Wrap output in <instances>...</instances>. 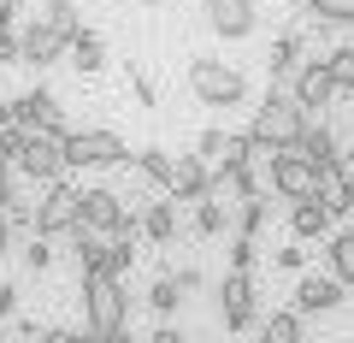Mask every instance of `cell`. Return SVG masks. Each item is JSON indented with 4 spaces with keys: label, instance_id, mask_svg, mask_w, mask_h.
Returning a JSON list of instances; mask_svg holds the SVG:
<instances>
[{
    "label": "cell",
    "instance_id": "obj_31",
    "mask_svg": "<svg viewBox=\"0 0 354 343\" xmlns=\"http://www.w3.org/2000/svg\"><path fill=\"white\" fill-rule=\"evenodd\" d=\"M24 184H30V178H18V166H0V213H6V207H12L18 195H30Z\"/></svg>",
    "mask_w": 354,
    "mask_h": 343
},
{
    "label": "cell",
    "instance_id": "obj_12",
    "mask_svg": "<svg viewBox=\"0 0 354 343\" xmlns=\"http://www.w3.org/2000/svg\"><path fill=\"white\" fill-rule=\"evenodd\" d=\"M12 125H18V130H59V137L71 130V125H65V113H59V95H53L48 83L12 95Z\"/></svg>",
    "mask_w": 354,
    "mask_h": 343
},
{
    "label": "cell",
    "instance_id": "obj_33",
    "mask_svg": "<svg viewBox=\"0 0 354 343\" xmlns=\"http://www.w3.org/2000/svg\"><path fill=\"white\" fill-rule=\"evenodd\" d=\"M24 137H30V130H6V137H0V166H18V154H24Z\"/></svg>",
    "mask_w": 354,
    "mask_h": 343
},
{
    "label": "cell",
    "instance_id": "obj_29",
    "mask_svg": "<svg viewBox=\"0 0 354 343\" xmlns=\"http://www.w3.org/2000/svg\"><path fill=\"white\" fill-rule=\"evenodd\" d=\"M319 24H354V0H301Z\"/></svg>",
    "mask_w": 354,
    "mask_h": 343
},
{
    "label": "cell",
    "instance_id": "obj_44",
    "mask_svg": "<svg viewBox=\"0 0 354 343\" xmlns=\"http://www.w3.org/2000/svg\"><path fill=\"white\" fill-rule=\"evenodd\" d=\"M342 166H348V172H354V148H342Z\"/></svg>",
    "mask_w": 354,
    "mask_h": 343
},
{
    "label": "cell",
    "instance_id": "obj_8",
    "mask_svg": "<svg viewBox=\"0 0 354 343\" xmlns=\"http://www.w3.org/2000/svg\"><path fill=\"white\" fill-rule=\"evenodd\" d=\"M71 137V130H65ZM65 137L59 130H30L24 137V154H18V178L30 184H59L65 172H71V160H65Z\"/></svg>",
    "mask_w": 354,
    "mask_h": 343
},
{
    "label": "cell",
    "instance_id": "obj_5",
    "mask_svg": "<svg viewBox=\"0 0 354 343\" xmlns=\"http://www.w3.org/2000/svg\"><path fill=\"white\" fill-rule=\"evenodd\" d=\"M77 225L95 231V237H142L136 213L124 207V195L106 190V184H83V202H77Z\"/></svg>",
    "mask_w": 354,
    "mask_h": 343
},
{
    "label": "cell",
    "instance_id": "obj_42",
    "mask_svg": "<svg viewBox=\"0 0 354 343\" xmlns=\"http://www.w3.org/2000/svg\"><path fill=\"white\" fill-rule=\"evenodd\" d=\"M12 130V101H0V137Z\"/></svg>",
    "mask_w": 354,
    "mask_h": 343
},
{
    "label": "cell",
    "instance_id": "obj_15",
    "mask_svg": "<svg viewBox=\"0 0 354 343\" xmlns=\"http://www.w3.org/2000/svg\"><path fill=\"white\" fill-rule=\"evenodd\" d=\"M207 24L218 42H248L260 12H254V0H207Z\"/></svg>",
    "mask_w": 354,
    "mask_h": 343
},
{
    "label": "cell",
    "instance_id": "obj_10",
    "mask_svg": "<svg viewBox=\"0 0 354 343\" xmlns=\"http://www.w3.org/2000/svg\"><path fill=\"white\" fill-rule=\"evenodd\" d=\"M65 160L71 166H130V142L106 125H83L65 137Z\"/></svg>",
    "mask_w": 354,
    "mask_h": 343
},
{
    "label": "cell",
    "instance_id": "obj_43",
    "mask_svg": "<svg viewBox=\"0 0 354 343\" xmlns=\"http://www.w3.org/2000/svg\"><path fill=\"white\" fill-rule=\"evenodd\" d=\"M106 343H136V337H130V326H124V331H113V337H106Z\"/></svg>",
    "mask_w": 354,
    "mask_h": 343
},
{
    "label": "cell",
    "instance_id": "obj_6",
    "mask_svg": "<svg viewBox=\"0 0 354 343\" xmlns=\"http://www.w3.org/2000/svg\"><path fill=\"white\" fill-rule=\"evenodd\" d=\"M266 195H278V202H313L319 195V166L301 160L295 148H266Z\"/></svg>",
    "mask_w": 354,
    "mask_h": 343
},
{
    "label": "cell",
    "instance_id": "obj_18",
    "mask_svg": "<svg viewBox=\"0 0 354 343\" xmlns=\"http://www.w3.org/2000/svg\"><path fill=\"white\" fill-rule=\"evenodd\" d=\"M136 225H142V243H153V249L177 243V202H171V195L142 202V207H136Z\"/></svg>",
    "mask_w": 354,
    "mask_h": 343
},
{
    "label": "cell",
    "instance_id": "obj_34",
    "mask_svg": "<svg viewBox=\"0 0 354 343\" xmlns=\"http://www.w3.org/2000/svg\"><path fill=\"white\" fill-rule=\"evenodd\" d=\"M130 95H136V107H160V89H153L148 77L136 71V65H130Z\"/></svg>",
    "mask_w": 354,
    "mask_h": 343
},
{
    "label": "cell",
    "instance_id": "obj_23",
    "mask_svg": "<svg viewBox=\"0 0 354 343\" xmlns=\"http://www.w3.org/2000/svg\"><path fill=\"white\" fill-rule=\"evenodd\" d=\"M266 219H272V195H248V202L230 207V225H236V237H254V243H260Z\"/></svg>",
    "mask_w": 354,
    "mask_h": 343
},
{
    "label": "cell",
    "instance_id": "obj_11",
    "mask_svg": "<svg viewBox=\"0 0 354 343\" xmlns=\"http://www.w3.org/2000/svg\"><path fill=\"white\" fill-rule=\"evenodd\" d=\"M290 95H295V107H301L307 118L325 113V107L337 101V71H330L325 53H319V60H301V71L290 77Z\"/></svg>",
    "mask_w": 354,
    "mask_h": 343
},
{
    "label": "cell",
    "instance_id": "obj_25",
    "mask_svg": "<svg viewBox=\"0 0 354 343\" xmlns=\"http://www.w3.org/2000/svg\"><path fill=\"white\" fill-rule=\"evenodd\" d=\"M189 231H195V237H225V231H230V207H225V202H213V195H207V202H195Z\"/></svg>",
    "mask_w": 354,
    "mask_h": 343
},
{
    "label": "cell",
    "instance_id": "obj_21",
    "mask_svg": "<svg viewBox=\"0 0 354 343\" xmlns=\"http://www.w3.org/2000/svg\"><path fill=\"white\" fill-rule=\"evenodd\" d=\"M71 65H77V71H83V77H95V71H106V36H101V30H77V36H71Z\"/></svg>",
    "mask_w": 354,
    "mask_h": 343
},
{
    "label": "cell",
    "instance_id": "obj_9",
    "mask_svg": "<svg viewBox=\"0 0 354 343\" xmlns=\"http://www.w3.org/2000/svg\"><path fill=\"white\" fill-rule=\"evenodd\" d=\"M77 202H83V184H71V178L41 184V195H36V237L65 243V231H77Z\"/></svg>",
    "mask_w": 354,
    "mask_h": 343
},
{
    "label": "cell",
    "instance_id": "obj_24",
    "mask_svg": "<svg viewBox=\"0 0 354 343\" xmlns=\"http://www.w3.org/2000/svg\"><path fill=\"white\" fill-rule=\"evenodd\" d=\"M325 261H330V279L354 284V225H348V231H330V243H325Z\"/></svg>",
    "mask_w": 354,
    "mask_h": 343
},
{
    "label": "cell",
    "instance_id": "obj_4",
    "mask_svg": "<svg viewBox=\"0 0 354 343\" xmlns=\"http://www.w3.org/2000/svg\"><path fill=\"white\" fill-rule=\"evenodd\" d=\"M83 331H95V337H113V331L130 326V290L124 279H83Z\"/></svg>",
    "mask_w": 354,
    "mask_h": 343
},
{
    "label": "cell",
    "instance_id": "obj_17",
    "mask_svg": "<svg viewBox=\"0 0 354 343\" xmlns=\"http://www.w3.org/2000/svg\"><path fill=\"white\" fill-rule=\"evenodd\" d=\"M313 202H325L330 207V219H348L354 213V172H348V166H319V195H313Z\"/></svg>",
    "mask_w": 354,
    "mask_h": 343
},
{
    "label": "cell",
    "instance_id": "obj_26",
    "mask_svg": "<svg viewBox=\"0 0 354 343\" xmlns=\"http://www.w3.org/2000/svg\"><path fill=\"white\" fill-rule=\"evenodd\" d=\"M130 160H136V172H142V178H148L160 195L171 190V154H165V148H136Z\"/></svg>",
    "mask_w": 354,
    "mask_h": 343
},
{
    "label": "cell",
    "instance_id": "obj_36",
    "mask_svg": "<svg viewBox=\"0 0 354 343\" xmlns=\"http://www.w3.org/2000/svg\"><path fill=\"white\" fill-rule=\"evenodd\" d=\"M36 343H83V331H77V326H41Z\"/></svg>",
    "mask_w": 354,
    "mask_h": 343
},
{
    "label": "cell",
    "instance_id": "obj_38",
    "mask_svg": "<svg viewBox=\"0 0 354 343\" xmlns=\"http://www.w3.org/2000/svg\"><path fill=\"white\" fill-rule=\"evenodd\" d=\"M0 65H24V48H18V30L0 36Z\"/></svg>",
    "mask_w": 354,
    "mask_h": 343
},
{
    "label": "cell",
    "instance_id": "obj_40",
    "mask_svg": "<svg viewBox=\"0 0 354 343\" xmlns=\"http://www.w3.org/2000/svg\"><path fill=\"white\" fill-rule=\"evenodd\" d=\"M148 343H189V337H183V331H177V326H171V319H165V326H160V331H153V337H148Z\"/></svg>",
    "mask_w": 354,
    "mask_h": 343
},
{
    "label": "cell",
    "instance_id": "obj_35",
    "mask_svg": "<svg viewBox=\"0 0 354 343\" xmlns=\"http://www.w3.org/2000/svg\"><path fill=\"white\" fill-rule=\"evenodd\" d=\"M272 261H278L283 272H301V267H307V243H290V249H278Z\"/></svg>",
    "mask_w": 354,
    "mask_h": 343
},
{
    "label": "cell",
    "instance_id": "obj_16",
    "mask_svg": "<svg viewBox=\"0 0 354 343\" xmlns=\"http://www.w3.org/2000/svg\"><path fill=\"white\" fill-rule=\"evenodd\" d=\"M301 60H307V30H283V36L272 42V53H266L272 83H278V89H290V77L301 71Z\"/></svg>",
    "mask_w": 354,
    "mask_h": 343
},
{
    "label": "cell",
    "instance_id": "obj_19",
    "mask_svg": "<svg viewBox=\"0 0 354 343\" xmlns=\"http://www.w3.org/2000/svg\"><path fill=\"white\" fill-rule=\"evenodd\" d=\"M295 154L313 160V166H337V160H342V137L325 125V118H307V130L295 137Z\"/></svg>",
    "mask_w": 354,
    "mask_h": 343
},
{
    "label": "cell",
    "instance_id": "obj_1",
    "mask_svg": "<svg viewBox=\"0 0 354 343\" xmlns=\"http://www.w3.org/2000/svg\"><path fill=\"white\" fill-rule=\"evenodd\" d=\"M83 30V18H77V0H41L36 12L18 24V48H24V65L30 71H48V65H59L65 53H71V36Z\"/></svg>",
    "mask_w": 354,
    "mask_h": 343
},
{
    "label": "cell",
    "instance_id": "obj_14",
    "mask_svg": "<svg viewBox=\"0 0 354 343\" xmlns=\"http://www.w3.org/2000/svg\"><path fill=\"white\" fill-rule=\"evenodd\" d=\"M342 296H348V284L342 279H330V272H301V284H295V314H337L342 308Z\"/></svg>",
    "mask_w": 354,
    "mask_h": 343
},
{
    "label": "cell",
    "instance_id": "obj_47",
    "mask_svg": "<svg viewBox=\"0 0 354 343\" xmlns=\"http://www.w3.org/2000/svg\"><path fill=\"white\" fill-rule=\"evenodd\" d=\"M348 343H354V337H348Z\"/></svg>",
    "mask_w": 354,
    "mask_h": 343
},
{
    "label": "cell",
    "instance_id": "obj_7",
    "mask_svg": "<svg viewBox=\"0 0 354 343\" xmlns=\"http://www.w3.org/2000/svg\"><path fill=\"white\" fill-rule=\"evenodd\" d=\"M260 284H254V272H225L218 279V326L230 331V337H242V331H260Z\"/></svg>",
    "mask_w": 354,
    "mask_h": 343
},
{
    "label": "cell",
    "instance_id": "obj_20",
    "mask_svg": "<svg viewBox=\"0 0 354 343\" xmlns=\"http://www.w3.org/2000/svg\"><path fill=\"white\" fill-rule=\"evenodd\" d=\"M330 207L325 202H295L290 207V231H295V243H330Z\"/></svg>",
    "mask_w": 354,
    "mask_h": 343
},
{
    "label": "cell",
    "instance_id": "obj_41",
    "mask_svg": "<svg viewBox=\"0 0 354 343\" xmlns=\"http://www.w3.org/2000/svg\"><path fill=\"white\" fill-rule=\"evenodd\" d=\"M12 249H18V237H12V225H6V213H0V261H6Z\"/></svg>",
    "mask_w": 354,
    "mask_h": 343
},
{
    "label": "cell",
    "instance_id": "obj_30",
    "mask_svg": "<svg viewBox=\"0 0 354 343\" xmlns=\"http://www.w3.org/2000/svg\"><path fill=\"white\" fill-rule=\"evenodd\" d=\"M225 261H230L225 272H254V267H260V243H254V237H230V254H225Z\"/></svg>",
    "mask_w": 354,
    "mask_h": 343
},
{
    "label": "cell",
    "instance_id": "obj_22",
    "mask_svg": "<svg viewBox=\"0 0 354 343\" xmlns=\"http://www.w3.org/2000/svg\"><path fill=\"white\" fill-rule=\"evenodd\" d=\"M260 343H307V319L295 308H272L260 319Z\"/></svg>",
    "mask_w": 354,
    "mask_h": 343
},
{
    "label": "cell",
    "instance_id": "obj_45",
    "mask_svg": "<svg viewBox=\"0 0 354 343\" xmlns=\"http://www.w3.org/2000/svg\"><path fill=\"white\" fill-rule=\"evenodd\" d=\"M0 343H6V319H0Z\"/></svg>",
    "mask_w": 354,
    "mask_h": 343
},
{
    "label": "cell",
    "instance_id": "obj_3",
    "mask_svg": "<svg viewBox=\"0 0 354 343\" xmlns=\"http://www.w3.org/2000/svg\"><path fill=\"white\" fill-rule=\"evenodd\" d=\"M189 95L201 107H242L248 101V77L236 71V65H225V60H213V53H195L189 60Z\"/></svg>",
    "mask_w": 354,
    "mask_h": 343
},
{
    "label": "cell",
    "instance_id": "obj_46",
    "mask_svg": "<svg viewBox=\"0 0 354 343\" xmlns=\"http://www.w3.org/2000/svg\"><path fill=\"white\" fill-rule=\"evenodd\" d=\"M130 6H148V0H130Z\"/></svg>",
    "mask_w": 354,
    "mask_h": 343
},
{
    "label": "cell",
    "instance_id": "obj_2",
    "mask_svg": "<svg viewBox=\"0 0 354 343\" xmlns=\"http://www.w3.org/2000/svg\"><path fill=\"white\" fill-rule=\"evenodd\" d=\"M307 130V113L295 107V95L290 89H266V101L254 107V118H248V137H254V148H295V137Z\"/></svg>",
    "mask_w": 354,
    "mask_h": 343
},
{
    "label": "cell",
    "instance_id": "obj_39",
    "mask_svg": "<svg viewBox=\"0 0 354 343\" xmlns=\"http://www.w3.org/2000/svg\"><path fill=\"white\" fill-rule=\"evenodd\" d=\"M171 279H177V290H183V296H189V290H201V272H195V267H177Z\"/></svg>",
    "mask_w": 354,
    "mask_h": 343
},
{
    "label": "cell",
    "instance_id": "obj_13",
    "mask_svg": "<svg viewBox=\"0 0 354 343\" xmlns=\"http://www.w3.org/2000/svg\"><path fill=\"white\" fill-rule=\"evenodd\" d=\"M165 195H171V202L177 207H183V202H207V195H213V166H207L201 160V154H171V190H165Z\"/></svg>",
    "mask_w": 354,
    "mask_h": 343
},
{
    "label": "cell",
    "instance_id": "obj_28",
    "mask_svg": "<svg viewBox=\"0 0 354 343\" xmlns=\"http://www.w3.org/2000/svg\"><path fill=\"white\" fill-rule=\"evenodd\" d=\"M18 261H24V272H48L53 267V237H18Z\"/></svg>",
    "mask_w": 354,
    "mask_h": 343
},
{
    "label": "cell",
    "instance_id": "obj_32",
    "mask_svg": "<svg viewBox=\"0 0 354 343\" xmlns=\"http://www.w3.org/2000/svg\"><path fill=\"white\" fill-rule=\"evenodd\" d=\"M18 302H24V284H18V279H0V319H12Z\"/></svg>",
    "mask_w": 354,
    "mask_h": 343
},
{
    "label": "cell",
    "instance_id": "obj_37",
    "mask_svg": "<svg viewBox=\"0 0 354 343\" xmlns=\"http://www.w3.org/2000/svg\"><path fill=\"white\" fill-rule=\"evenodd\" d=\"M18 12H24V0H0V36L18 30Z\"/></svg>",
    "mask_w": 354,
    "mask_h": 343
},
{
    "label": "cell",
    "instance_id": "obj_27",
    "mask_svg": "<svg viewBox=\"0 0 354 343\" xmlns=\"http://www.w3.org/2000/svg\"><path fill=\"white\" fill-rule=\"evenodd\" d=\"M148 308H153L160 319H171L177 308H183V290H177V279H171V272H160V279L148 284Z\"/></svg>",
    "mask_w": 354,
    "mask_h": 343
}]
</instances>
